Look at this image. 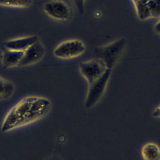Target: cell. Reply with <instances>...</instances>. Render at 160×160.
I'll list each match as a JSON object with an SVG mask.
<instances>
[{"label":"cell","mask_w":160,"mask_h":160,"mask_svg":"<svg viewBox=\"0 0 160 160\" xmlns=\"http://www.w3.org/2000/svg\"><path fill=\"white\" fill-rule=\"evenodd\" d=\"M51 108V101L44 97L28 96L16 102L4 116L1 131L9 132L36 122L45 117Z\"/></svg>","instance_id":"cell-1"},{"label":"cell","mask_w":160,"mask_h":160,"mask_svg":"<svg viewBox=\"0 0 160 160\" xmlns=\"http://www.w3.org/2000/svg\"><path fill=\"white\" fill-rule=\"evenodd\" d=\"M126 44L124 38H119L106 45L98 46L94 49V58L102 60L108 68L113 69L124 51Z\"/></svg>","instance_id":"cell-2"},{"label":"cell","mask_w":160,"mask_h":160,"mask_svg":"<svg viewBox=\"0 0 160 160\" xmlns=\"http://www.w3.org/2000/svg\"><path fill=\"white\" fill-rule=\"evenodd\" d=\"M112 71V69L108 70L98 80L88 85V88L84 103L86 108H92L101 100L109 84Z\"/></svg>","instance_id":"cell-3"},{"label":"cell","mask_w":160,"mask_h":160,"mask_svg":"<svg viewBox=\"0 0 160 160\" xmlns=\"http://www.w3.org/2000/svg\"><path fill=\"white\" fill-rule=\"evenodd\" d=\"M85 51L86 46L81 40L72 39L58 44L54 48L52 54L59 59H70L80 56Z\"/></svg>","instance_id":"cell-4"},{"label":"cell","mask_w":160,"mask_h":160,"mask_svg":"<svg viewBox=\"0 0 160 160\" xmlns=\"http://www.w3.org/2000/svg\"><path fill=\"white\" fill-rule=\"evenodd\" d=\"M78 68L81 75L86 80L88 85L100 78L108 70L111 69L108 68L102 60L96 58L81 62L78 65Z\"/></svg>","instance_id":"cell-5"},{"label":"cell","mask_w":160,"mask_h":160,"mask_svg":"<svg viewBox=\"0 0 160 160\" xmlns=\"http://www.w3.org/2000/svg\"><path fill=\"white\" fill-rule=\"evenodd\" d=\"M42 10L48 17L59 22L68 21L71 17V8L63 0H48L42 4Z\"/></svg>","instance_id":"cell-6"},{"label":"cell","mask_w":160,"mask_h":160,"mask_svg":"<svg viewBox=\"0 0 160 160\" xmlns=\"http://www.w3.org/2000/svg\"><path fill=\"white\" fill-rule=\"evenodd\" d=\"M45 51L44 46L39 39L38 40L24 51V55L19 66L26 67L36 64L43 58Z\"/></svg>","instance_id":"cell-7"},{"label":"cell","mask_w":160,"mask_h":160,"mask_svg":"<svg viewBox=\"0 0 160 160\" xmlns=\"http://www.w3.org/2000/svg\"><path fill=\"white\" fill-rule=\"evenodd\" d=\"M38 40L39 38L36 35L12 38L4 41L2 43V48L13 51H24Z\"/></svg>","instance_id":"cell-8"},{"label":"cell","mask_w":160,"mask_h":160,"mask_svg":"<svg viewBox=\"0 0 160 160\" xmlns=\"http://www.w3.org/2000/svg\"><path fill=\"white\" fill-rule=\"evenodd\" d=\"M23 55L24 51L2 49L1 54L2 66L4 69H11L16 66H19Z\"/></svg>","instance_id":"cell-9"},{"label":"cell","mask_w":160,"mask_h":160,"mask_svg":"<svg viewBox=\"0 0 160 160\" xmlns=\"http://www.w3.org/2000/svg\"><path fill=\"white\" fill-rule=\"evenodd\" d=\"M142 160H160V146L153 141L146 142L140 149Z\"/></svg>","instance_id":"cell-10"},{"label":"cell","mask_w":160,"mask_h":160,"mask_svg":"<svg viewBox=\"0 0 160 160\" xmlns=\"http://www.w3.org/2000/svg\"><path fill=\"white\" fill-rule=\"evenodd\" d=\"M15 91L14 84L0 76V101L11 98Z\"/></svg>","instance_id":"cell-11"},{"label":"cell","mask_w":160,"mask_h":160,"mask_svg":"<svg viewBox=\"0 0 160 160\" xmlns=\"http://www.w3.org/2000/svg\"><path fill=\"white\" fill-rule=\"evenodd\" d=\"M32 0H0V6L4 7L26 8L31 5Z\"/></svg>","instance_id":"cell-12"},{"label":"cell","mask_w":160,"mask_h":160,"mask_svg":"<svg viewBox=\"0 0 160 160\" xmlns=\"http://www.w3.org/2000/svg\"><path fill=\"white\" fill-rule=\"evenodd\" d=\"M62 141L65 140V137L64 135H60L59 136H58L54 153L48 160H61L59 158L58 154H59V148H60L61 144H62L63 142V141H62Z\"/></svg>","instance_id":"cell-13"},{"label":"cell","mask_w":160,"mask_h":160,"mask_svg":"<svg viewBox=\"0 0 160 160\" xmlns=\"http://www.w3.org/2000/svg\"><path fill=\"white\" fill-rule=\"evenodd\" d=\"M76 9L80 14H82L84 11V2L86 0H72Z\"/></svg>","instance_id":"cell-14"},{"label":"cell","mask_w":160,"mask_h":160,"mask_svg":"<svg viewBox=\"0 0 160 160\" xmlns=\"http://www.w3.org/2000/svg\"><path fill=\"white\" fill-rule=\"evenodd\" d=\"M151 114L154 118L160 119V104L153 109Z\"/></svg>","instance_id":"cell-15"},{"label":"cell","mask_w":160,"mask_h":160,"mask_svg":"<svg viewBox=\"0 0 160 160\" xmlns=\"http://www.w3.org/2000/svg\"><path fill=\"white\" fill-rule=\"evenodd\" d=\"M154 30L156 32L160 34V19L157 22L154 26Z\"/></svg>","instance_id":"cell-16"}]
</instances>
